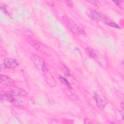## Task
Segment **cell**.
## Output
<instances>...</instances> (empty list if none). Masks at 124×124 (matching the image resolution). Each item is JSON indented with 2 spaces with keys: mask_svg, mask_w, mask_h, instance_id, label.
<instances>
[{
  "mask_svg": "<svg viewBox=\"0 0 124 124\" xmlns=\"http://www.w3.org/2000/svg\"><path fill=\"white\" fill-rule=\"evenodd\" d=\"M103 19L104 20V21L109 26L114 27V28H120L119 26L117 24H116L114 22L110 21L109 19H108V18H103Z\"/></svg>",
  "mask_w": 124,
  "mask_h": 124,
  "instance_id": "7c38bea8",
  "label": "cell"
},
{
  "mask_svg": "<svg viewBox=\"0 0 124 124\" xmlns=\"http://www.w3.org/2000/svg\"><path fill=\"white\" fill-rule=\"evenodd\" d=\"M9 94L15 96H24L26 95V92L21 88L15 87L14 86H10L8 88H4L0 89V94Z\"/></svg>",
  "mask_w": 124,
  "mask_h": 124,
  "instance_id": "3957f363",
  "label": "cell"
},
{
  "mask_svg": "<svg viewBox=\"0 0 124 124\" xmlns=\"http://www.w3.org/2000/svg\"><path fill=\"white\" fill-rule=\"evenodd\" d=\"M62 2H64L66 5H67L70 6V7L72 6V5H73L72 2V1H63Z\"/></svg>",
  "mask_w": 124,
  "mask_h": 124,
  "instance_id": "5bb4252c",
  "label": "cell"
},
{
  "mask_svg": "<svg viewBox=\"0 0 124 124\" xmlns=\"http://www.w3.org/2000/svg\"><path fill=\"white\" fill-rule=\"evenodd\" d=\"M1 9L7 15L9 16L12 18L13 16V14L12 11L11 9L5 4H1Z\"/></svg>",
  "mask_w": 124,
  "mask_h": 124,
  "instance_id": "8fae6325",
  "label": "cell"
},
{
  "mask_svg": "<svg viewBox=\"0 0 124 124\" xmlns=\"http://www.w3.org/2000/svg\"><path fill=\"white\" fill-rule=\"evenodd\" d=\"M89 2H91V3H93V4H94V5H97V2L96 1H88Z\"/></svg>",
  "mask_w": 124,
  "mask_h": 124,
  "instance_id": "2e32d148",
  "label": "cell"
},
{
  "mask_svg": "<svg viewBox=\"0 0 124 124\" xmlns=\"http://www.w3.org/2000/svg\"><path fill=\"white\" fill-rule=\"evenodd\" d=\"M44 72V76L46 82L51 87H54L56 84V82L53 76L46 70Z\"/></svg>",
  "mask_w": 124,
  "mask_h": 124,
  "instance_id": "ba28073f",
  "label": "cell"
},
{
  "mask_svg": "<svg viewBox=\"0 0 124 124\" xmlns=\"http://www.w3.org/2000/svg\"><path fill=\"white\" fill-rule=\"evenodd\" d=\"M60 79H61V80H62V81L63 82H64V83L65 84H66L68 87H71L70 84L69 83V82L67 81V80L65 78H63V77H60Z\"/></svg>",
  "mask_w": 124,
  "mask_h": 124,
  "instance_id": "4fadbf2b",
  "label": "cell"
},
{
  "mask_svg": "<svg viewBox=\"0 0 124 124\" xmlns=\"http://www.w3.org/2000/svg\"><path fill=\"white\" fill-rule=\"evenodd\" d=\"M30 43L35 49L41 53L47 55H49L51 54L50 50L42 43L36 40H31Z\"/></svg>",
  "mask_w": 124,
  "mask_h": 124,
  "instance_id": "5b68a950",
  "label": "cell"
},
{
  "mask_svg": "<svg viewBox=\"0 0 124 124\" xmlns=\"http://www.w3.org/2000/svg\"><path fill=\"white\" fill-rule=\"evenodd\" d=\"M31 60L32 63L37 69L43 71L47 70L45 60L39 55L33 54L31 56Z\"/></svg>",
  "mask_w": 124,
  "mask_h": 124,
  "instance_id": "277c9868",
  "label": "cell"
},
{
  "mask_svg": "<svg viewBox=\"0 0 124 124\" xmlns=\"http://www.w3.org/2000/svg\"><path fill=\"white\" fill-rule=\"evenodd\" d=\"M3 64L6 68H14L19 65L18 62L12 58H5L3 61Z\"/></svg>",
  "mask_w": 124,
  "mask_h": 124,
  "instance_id": "52a82bcc",
  "label": "cell"
},
{
  "mask_svg": "<svg viewBox=\"0 0 124 124\" xmlns=\"http://www.w3.org/2000/svg\"><path fill=\"white\" fill-rule=\"evenodd\" d=\"M62 19L66 26L74 33L77 35H80L83 33V31L80 27L71 18L66 15L63 16Z\"/></svg>",
  "mask_w": 124,
  "mask_h": 124,
  "instance_id": "7a4b0ae2",
  "label": "cell"
},
{
  "mask_svg": "<svg viewBox=\"0 0 124 124\" xmlns=\"http://www.w3.org/2000/svg\"><path fill=\"white\" fill-rule=\"evenodd\" d=\"M114 2L116 3V5H118V6H120L122 4H121V3L123 2V1H114Z\"/></svg>",
  "mask_w": 124,
  "mask_h": 124,
  "instance_id": "9a60e30c",
  "label": "cell"
},
{
  "mask_svg": "<svg viewBox=\"0 0 124 124\" xmlns=\"http://www.w3.org/2000/svg\"><path fill=\"white\" fill-rule=\"evenodd\" d=\"M94 98L97 106L100 109H103L105 107L107 104V101L105 96L101 93H95Z\"/></svg>",
  "mask_w": 124,
  "mask_h": 124,
  "instance_id": "8992f818",
  "label": "cell"
},
{
  "mask_svg": "<svg viewBox=\"0 0 124 124\" xmlns=\"http://www.w3.org/2000/svg\"><path fill=\"white\" fill-rule=\"evenodd\" d=\"M0 83L7 86H14V82L9 77L5 75H0Z\"/></svg>",
  "mask_w": 124,
  "mask_h": 124,
  "instance_id": "9c48e42d",
  "label": "cell"
},
{
  "mask_svg": "<svg viewBox=\"0 0 124 124\" xmlns=\"http://www.w3.org/2000/svg\"><path fill=\"white\" fill-rule=\"evenodd\" d=\"M87 16L93 20H98L101 17L100 14L93 10H90L87 12Z\"/></svg>",
  "mask_w": 124,
  "mask_h": 124,
  "instance_id": "30bf717a",
  "label": "cell"
},
{
  "mask_svg": "<svg viewBox=\"0 0 124 124\" xmlns=\"http://www.w3.org/2000/svg\"><path fill=\"white\" fill-rule=\"evenodd\" d=\"M85 51L101 66L104 67H106L107 63L105 58L99 51L91 47L86 48Z\"/></svg>",
  "mask_w": 124,
  "mask_h": 124,
  "instance_id": "6da1fadb",
  "label": "cell"
}]
</instances>
